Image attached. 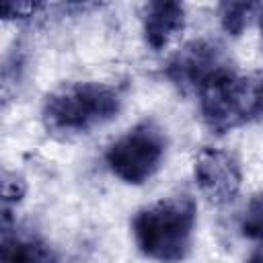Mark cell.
Instances as JSON below:
<instances>
[{"label": "cell", "instance_id": "cell-1", "mask_svg": "<svg viewBox=\"0 0 263 263\" xmlns=\"http://www.w3.org/2000/svg\"><path fill=\"white\" fill-rule=\"evenodd\" d=\"M121 105L123 95L113 84L97 80L68 82L45 97L41 121L51 136L76 138L113 121Z\"/></svg>", "mask_w": 263, "mask_h": 263}, {"label": "cell", "instance_id": "cell-2", "mask_svg": "<svg viewBox=\"0 0 263 263\" xmlns=\"http://www.w3.org/2000/svg\"><path fill=\"white\" fill-rule=\"evenodd\" d=\"M132 234L138 251L156 263H181L193 247L195 201L187 193L160 197L136 212Z\"/></svg>", "mask_w": 263, "mask_h": 263}, {"label": "cell", "instance_id": "cell-3", "mask_svg": "<svg viewBox=\"0 0 263 263\" xmlns=\"http://www.w3.org/2000/svg\"><path fill=\"white\" fill-rule=\"evenodd\" d=\"M201 119L214 134H228L255 117L259 111V80L236 74L232 68L220 72L199 92Z\"/></svg>", "mask_w": 263, "mask_h": 263}, {"label": "cell", "instance_id": "cell-4", "mask_svg": "<svg viewBox=\"0 0 263 263\" xmlns=\"http://www.w3.org/2000/svg\"><path fill=\"white\" fill-rule=\"evenodd\" d=\"M168 140L164 129L144 119L119 136L105 152L109 171L127 185H144L162 166L166 158Z\"/></svg>", "mask_w": 263, "mask_h": 263}, {"label": "cell", "instance_id": "cell-5", "mask_svg": "<svg viewBox=\"0 0 263 263\" xmlns=\"http://www.w3.org/2000/svg\"><path fill=\"white\" fill-rule=\"evenodd\" d=\"M226 68L230 66L216 41L193 39L171 58L164 74L183 95H197Z\"/></svg>", "mask_w": 263, "mask_h": 263}, {"label": "cell", "instance_id": "cell-6", "mask_svg": "<svg viewBox=\"0 0 263 263\" xmlns=\"http://www.w3.org/2000/svg\"><path fill=\"white\" fill-rule=\"evenodd\" d=\"M193 175L199 191L214 205L230 203L240 191L242 175L238 160L226 150L203 148L193 162Z\"/></svg>", "mask_w": 263, "mask_h": 263}, {"label": "cell", "instance_id": "cell-7", "mask_svg": "<svg viewBox=\"0 0 263 263\" xmlns=\"http://www.w3.org/2000/svg\"><path fill=\"white\" fill-rule=\"evenodd\" d=\"M185 29V6L173 0L148 2L142 10L144 41L152 51H164Z\"/></svg>", "mask_w": 263, "mask_h": 263}, {"label": "cell", "instance_id": "cell-8", "mask_svg": "<svg viewBox=\"0 0 263 263\" xmlns=\"http://www.w3.org/2000/svg\"><path fill=\"white\" fill-rule=\"evenodd\" d=\"M0 263H58L51 247L31 230L2 228Z\"/></svg>", "mask_w": 263, "mask_h": 263}, {"label": "cell", "instance_id": "cell-9", "mask_svg": "<svg viewBox=\"0 0 263 263\" xmlns=\"http://www.w3.org/2000/svg\"><path fill=\"white\" fill-rule=\"evenodd\" d=\"M261 4L257 2H222L218 6V16L222 23V29L228 35H240L249 23L259 16Z\"/></svg>", "mask_w": 263, "mask_h": 263}, {"label": "cell", "instance_id": "cell-10", "mask_svg": "<svg viewBox=\"0 0 263 263\" xmlns=\"http://www.w3.org/2000/svg\"><path fill=\"white\" fill-rule=\"evenodd\" d=\"M27 185L25 179L16 173H4L2 177V226H10V214L12 208H16V203H21V199L25 197Z\"/></svg>", "mask_w": 263, "mask_h": 263}, {"label": "cell", "instance_id": "cell-11", "mask_svg": "<svg viewBox=\"0 0 263 263\" xmlns=\"http://www.w3.org/2000/svg\"><path fill=\"white\" fill-rule=\"evenodd\" d=\"M240 232L245 238L263 240V191L251 197L240 218Z\"/></svg>", "mask_w": 263, "mask_h": 263}, {"label": "cell", "instance_id": "cell-12", "mask_svg": "<svg viewBox=\"0 0 263 263\" xmlns=\"http://www.w3.org/2000/svg\"><path fill=\"white\" fill-rule=\"evenodd\" d=\"M43 8L41 2H4L2 16L8 18H31Z\"/></svg>", "mask_w": 263, "mask_h": 263}, {"label": "cell", "instance_id": "cell-13", "mask_svg": "<svg viewBox=\"0 0 263 263\" xmlns=\"http://www.w3.org/2000/svg\"><path fill=\"white\" fill-rule=\"evenodd\" d=\"M247 263H263V247H261L257 253H253V255H251V259H249Z\"/></svg>", "mask_w": 263, "mask_h": 263}, {"label": "cell", "instance_id": "cell-14", "mask_svg": "<svg viewBox=\"0 0 263 263\" xmlns=\"http://www.w3.org/2000/svg\"><path fill=\"white\" fill-rule=\"evenodd\" d=\"M259 27H261V35H263V4H261V10H259Z\"/></svg>", "mask_w": 263, "mask_h": 263}]
</instances>
